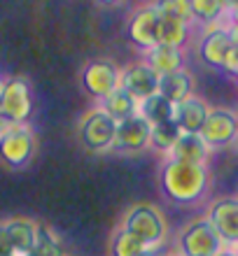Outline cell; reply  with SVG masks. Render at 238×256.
<instances>
[{"label": "cell", "instance_id": "6da1fadb", "mask_svg": "<svg viewBox=\"0 0 238 256\" xmlns=\"http://www.w3.org/2000/svg\"><path fill=\"white\" fill-rule=\"evenodd\" d=\"M159 191L173 205H196L210 191V168L166 158L159 168Z\"/></svg>", "mask_w": 238, "mask_h": 256}, {"label": "cell", "instance_id": "7a4b0ae2", "mask_svg": "<svg viewBox=\"0 0 238 256\" xmlns=\"http://www.w3.org/2000/svg\"><path fill=\"white\" fill-rule=\"evenodd\" d=\"M119 228L131 233L133 238H138L150 250L163 244V240L168 238V222H166L163 212L154 202H147V200L133 202L124 212L122 222H119Z\"/></svg>", "mask_w": 238, "mask_h": 256}, {"label": "cell", "instance_id": "3957f363", "mask_svg": "<svg viewBox=\"0 0 238 256\" xmlns=\"http://www.w3.org/2000/svg\"><path fill=\"white\" fill-rule=\"evenodd\" d=\"M175 250L180 256H217L226 250L208 216L201 214L187 222L175 236Z\"/></svg>", "mask_w": 238, "mask_h": 256}, {"label": "cell", "instance_id": "277c9868", "mask_svg": "<svg viewBox=\"0 0 238 256\" xmlns=\"http://www.w3.org/2000/svg\"><path fill=\"white\" fill-rule=\"evenodd\" d=\"M33 112V88L26 77H7L0 91V116L10 126H26Z\"/></svg>", "mask_w": 238, "mask_h": 256}, {"label": "cell", "instance_id": "5b68a950", "mask_svg": "<svg viewBox=\"0 0 238 256\" xmlns=\"http://www.w3.org/2000/svg\"><path fill=\"white\" fill-rule=\"evenodd\" d=\"M115 135H117V122H112L98 105L87 110L82 114L80 124H77L80 144L87 152H94V154L110 152L112 144H115Z\"/></svg>", "mask_w": 238, "mask_h": 256}, {"label": "cell", "instance_id": "8992f818", "mask_svg": "<svg viewBox=\"0 0 238 256\" xmlns=\"http://www.w3.org/2000/svg\"><path fill=\"white\" fill-rule=\"evenodd\" d=\"M38 152V138L33 128L28 126H10L0 135V161L10 170H24L31 166Z\"/></svg>", "mask_w": 238, "mask_h": 256}, {"label": "cell", "instance_id": "52a82bcc", "mask_svg": "<svg viewBox=\"0 0 238 256\" xmlns=\"http://www.w3.org/2000/svg\"><path fill=\"white\" fill-rule=\"evenodd\" d=\"M119 80H122V70L110 58H94L80 72L82 88L87 91L89 98H94L96 105L119 88Z\"/></svg>", "mask_w": 238, "mask_h": 256}, {"label": "cell", "instance_id": "ba28073f", "mask_svg": "<svg viewBox=\"0 0 238 256\" xmlns=\"http://www.w3.org/2000/svg\"><path fill=\"white\" fill-rule=\"evenodd\" d=\"M198 135L210 147V152L238 144V112L231 108H210Z\"/></svg>", "mask_w": 238, "mask_h": 256}, {"label": "cell", "instance_id": "9c48e42d", "mask_svg": "<svg viewBox=\"0 0 238 256\" xmlns=\"http://www.w3.org/2000/svg\"><path fill=\"white\" fill-rule=\"evenodd\" d=\"M205 216L222 238L224 247L238 244V198L236 196H219L212 198L205 208Z\"/></svg>", "mask_w": 238, "mask_h": 256}, {"label": "cell", "instance_id": "30bf717a", "mask_svg": "<svg viewBox=\"0 0 238 256\" xmlns=\"http://www.w3.org/2000/svg\"><path fill=\"white\" fill-rule=\"evenodd\" d=\"M159 21H161V14L157 12L154 5L136 7L126 24V35L131 44L140 52H150L154 44H159Z\"/></svg>", "mask_w": 238, "mask_h": 256}, {"label": "cell", "instance_id": "8fae6325", "mask_svg": "<svg viewBox=\"0 0 238 256\" xmlns=\"http://www.w3.org/2000/svg\"><path fill=\"white\" fill-rule=\"evenodd\" d=\"M236 44L229 33V26L222 24V26H212V28H205L203 35H201V40H198V58L201 63L212 70H222L224 66L226 56L231 52V47Z\"/></svg>", "mask_w": 238, "mask_h": 256}, {"label": "cell", "instance_id": "7c38bea8", "mask_svg": "<svg viewBox=\"0 0 238 256\" xmlns=\"http://www.w3.org/2000/svg\"><path fill=\"white\" fill-rule=\"evenodd\" d=\"M159 80H161V77H159L147 63L138 61V63H131V66L122 68L119 88H124L136 102H143L159 94Z\"/></svg>", "mask_w": 238, "mask_h": 256}, {"label": "cell", "instance_id": "4fadbf2b", "mask_svg": "<svg viewBox=\"0 0 238 256\" xmlns=\"http://www.w3.org/2000/svg\"><path fill=\"white\" fill-rule=\"evenodd\" d=\"M150 133H152V126L140 114L131 116L126 122H119L117 124V135H115L112 152H117V154H138V152H145V149L150 147Z\"/></svg>", "mask_w": 238, "mask_h": 256}, {"label": "cell", "instance_id": "5bb4252c", "mask_svg": "<svg viewBox=\"0 0 238 256\" xmlns=\"http://www.w3.org/2000/svg\"><path fill=\"white\" fill-rule=\"evenodd\" d=\"M210 147L203 142V138L198 133H182L173 144L166 158L170 161H182V163H194V166H208L210 161Z\"/></svg>", "mask_w": 238, "mask_h": 256}, {"label": "cell", "instance_id": "9a60e30c", "mask_svg": "<svg viewBox=\"0 0 238 256\" xmlns=\"http://www.w3.org/2000/svg\"><path fill=\"white\" fill-rule=\"evenodd\" d=\"M208 112H210V105L201 98V96H191L184 102L175 105V112H173V122L177 124V128L182 133H201L205 119H208Z\"/></svg>", "mask_w": 238, "mask_h": 256}, {"label": "cell", "instance_id": "2e32d148", "mask_svg": "<svg viewBox=\"0 0 238 256\" xmlns=\"http://www.w3.org/2000/svg\"><path fill=\"white\" fill-rule=\"evenodd\" d=\"M5 230L7 238L12 242L14 256H28L33 250L35 240H38V224L31 216H12V219H5Z\"/></svg>", "mask_w": 238, "mask_h": 256}, {"label": "cell", "instance_id": "e0dca14e", "mask_svg": "<svg viewBox=\"0 0 238 256\" xmlns=\"http://www.w3.org/2000/svg\"><path fill=\"white\" fill-rule=\"evenodd\" d=\"M194 88H196V82H194V74L187 68L163 74L161 80H159V96H163L170 105H180L187 98H191Z\"/></svg>", "mask_w": 238, "mask_h": 256}, {"label": "cell", "instance_id": "ac0fdd59", "mask_svg": "<svg viewBox=\"0 0 238 256\" xmlns=\"http://www.w3.org/2000/svg\"><path fill=\"white\" fill-rule=\"evenodd\" d=\"M145 63L159 74L175 72V70H182L184 68V54L182 49L168 47V44H154L150 52H145Z\"/></svg>", "mask_w": 238, "mask_h": 256}, {"label": "cell", "instance_id": "d6986e66", "mask_svg": "<svg viewBox=\"0 0 238 256\" xmlns=\"http://www.w3.org/2000/svg\"><path fill=\"white\" fill-rule=\"evenodd\" d=\"M191 35V21H184L180 16H166L161 14L159 21V44L182 49Z\"/></svg>", "mask_w": 238, "mask_h": 256}, {"label": "cell", "instance_id": "ffe728a7", "mask_svg": "<svg viewBox=\"0 0 238 256\" xmlns=\"http://www.w3.org/2000/svg\"><path fill=\"white\" fill-rule=\"evenodd\" d=\"M189 12H191V21H198L205 28L222 26V24L229 21V5L215 2V0H191Z\"/></svg>", "mask_w": 238, "mask_h": 256}, {"label": "cell", "instance_id": "44dd1931", "mask_svg": "<svg viewBox=\"0 0 238 256\" xmlns=\"http://www.w3.org/2000/svg\"><path fill=\"white\" fill-rule=\"evenodd\" d=\"M98 108L117 124L126 122V119L138 114V102L133 100L124 88H117V91H112V94L108 96V98H103V100L98 102Z\"/></svg>", "mask_w": 238, "mask_h": 256}, {"label": "cell", "instance_id": "7402d4cb", "mask_svg": "<svg viewBox=\"0 0 238 256\" xmlns=\"http://www.w3.org/2000/svg\"><path fill=\"white\" fill-rule=\"evenodd\" d=\"M173 112H175V105H170L163 96H152L147 100L138 102V114L143 116L150 126H159V124L173 122Z\"/></svg>", "mask_w": 238, "mask_h": 256}, {"label": "cell", "instance_id": "603a6c76", "mask_svg": "<svg viewBox=\"0 0 238 256\" xmlns=\"http://www.w3.org/2000/svg\"><path fill=\"white\" fill-rule=\"evenodd\" d=\"M150 247H145L138 238L117 226L115 236L110 240V256H150Z\"/></svg>", "mask_w": 238, "mask_h": 256}, {"label": "cell", "instance_id": "cb8c5ba5", "mask_svg": "<svg viewBox=\"0 0 238 256\" xmlns=\"http://www.w3.org/2000/svg\"><path fill=\"white\" fill-rule=\"evenodd\" d=\"M180 135H182V130L177 128L175 122H166V124H159V126H152L150 147L154 149V152H161V154L168 156V152L173 149V144L177 142Z\"/></svg>", "mask_w": 238, "mask_h": 256}, {"label": "cell", "instance_id": "d4e9b609", "mask_svg": "<svg viewBox=\"0 0 238 256\" xmlns=\"http://www.w3.org/2000/svg\"><path fill=\"white\" fill-rule=\"evenodd\" d=\"M28 256H63L61 244H59V238L47 224H38V240H35L33 250Z\"/></svg>", "mask_w": 238, "mask_h": 256}, {"label": "cell", "instance_id": "484cf974", "mask_svg": "<svg viewBox=\"0 0 238 256\" xmlns=\"http://www.w3.org/2000/svg\"><path fill=\"white\" fill-rule=\"evenodd\" d=\"M159 14H166V16H180L184 21H191V12H189V2L187 0H161V2H154Z\"/></svg>", "mask_w": 238, "mask_h": 256}, {"label": "cell", "instance_id": "4316f807", "mask_svg": "<svg viewBox=\"0 0 238 256\" xmlns=\"http://www.w3.org/2000/svg\"><path fill=\"white\" fill-rule=\"evenodd\" d=\"M222 72H226L229 77H233V80L238 77V44H233L231 47V52H229V56H226L224 66H222Z\"/></svg>", "mask_w": 238, "mask_h": 256}, {"label": "cell", "instance_id": "83f0119b", "mask_svg": "<svg viewBox=\"0 0 238 256\" xmlns=\"http://www.w3.org/2000/svg\"><path fill=\"white\" fill-rule=\"evenodd\" d=\"M0 256H14L12 250V242L7 238V230H5V224L0 222Z\"/></svg>", "mask_w": 238, "mask_h": 256}, {"label": "cell", "instance_id": "f1b7e54d", "mask_svg": "<svg viewBox=\"0 0 238 256\" xmlns=\"http://www.w3.org/2000/svg\"><path fill=\"white\" fill-rule=\"evenodd\" d=\"M7 128H10V124H7V122H5V119H3V116H0V135L5 133Z\"/></svg>", "mask_w": 238, "mask_h": 256}, {"label": "cell", "instance_id": "f546056e", "mask_svg": "<svg viewBox=\"0 0 238 256\" xmlns=\"http://www.w3.org/2000/svg\"><path fill=\"white\" fill-rule=\"evenodd\" d=\"M217 256H236V254H233V252L231 250H229V247H226V250H222V252H219V254Z\"/></svg>", "mask_w": 238, "mask_h": 256}, {"label": "cell", "instance_id": "4dcf8cb0", "mask_svg": "<svg viewBox=\"0 0 238 256\" xmlns=\"http://www.w3.org/2000/svg\"><path fill=\"white\" fill-rule=\"evenodd\" d=\"M229 250H231V252H233V254H236V256H238V244H233V247H229Z\"/></svg>", "mask_w": 238, "mask_h": 256}, {"label": "cell", "instance_id": "1f68e13d", "mask_svg": "<svg viewBox=\"0 0 238 256\" xmlns=\"http://www.w3.org/2000/svg\"><path fill=\"white\" fill-rule=\"evenodd\" d=\"M161 256H180V254H177V252H175V254H161Z\"/></svg>", "mask_w": 238, "mask_h": 256}, {"label": "cell", "instance_id": "d6a6232c", "mask_svg": "<svg viewBox=\"0 0 238 256\" xmlns=\"http://www.w3.org/2000/svg\"><path fill=\"white\" fill-rule=\"evenodd\" d=\"M0 91H3V80H0Z\"/></svg>", "mask_w": 238, "mask_h": 256}, {"label": "cell", "instance_id": "836d02e7", "mask_svg": "<svg viewBox=\"0 0 238 256\" xmlns=\"http://www.w3.org/2000/svg\"><path fill=\"white\" fill-rule=\"evenodd\" d=\"M233 82H236V86H238V77H236V80H233Z\"/></svg>", "mask_w": 238, "mask_h": 256}, {"label": "cell", "instance_id": "e575fe53", "mask_svg": "<svg viewBox=\"0 0 238 256\" xmlns=\"http://www.w3.org/2000/svg\"><path fill=\"white\" fill-rule=\"evenodd\" d=\"M236 198H238V194H236Z\"/></svg>", "mask_w": 238, "mask_h": 256}, {"label": "cell", "instance_id": "d590c367", "mask_svg": "<svg viewBox=\"0 0 238 256\" xmlns=\"http://www.w3.org/2000/svg\"><path fill=\"white\" fill-rule=\"evenodd\" d=\"M236 112H238V110H236Z\"/></svg>", "mask_w": 238, "mask_h": 256}]
</instances>
